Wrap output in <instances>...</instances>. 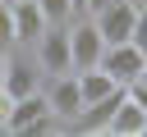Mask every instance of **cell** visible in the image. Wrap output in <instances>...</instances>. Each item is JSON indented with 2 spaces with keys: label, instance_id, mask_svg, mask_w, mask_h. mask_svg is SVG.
Wrapping results in <instances>:
<instances>
[{
  "label": "cell",
  "instance_id": "obj_19",
  "mask_svg": "<svg viewBox=\"0 0 147 137\" xmlns=\"http://www.w3.org/2000/svg\"><path fill=\"white\" fill-rule=\"evenodd\" d=\"M5 5H18V0H5Z\"/></svg>",
  "mask_w": 147,
  "mask_h": 137
},
{
  "label": "cell",
  "instance_id": "obj_6",
  "mask_svg": "<svg viewBox=\"0 0 147 137\" xmlns=\"http://www.w3.org/2000/svg\"><path fill=\"white\" fill-rule=\"evenodd\" d=\"M37 87H41V68H37L32 50H9V59H5V91L9 96H28Z\"/></svg>",
  "mask_w": 147,
  "mask_h": 137
},
{
  "label": "cell",
  "instance_id": "obj_17",
  "mask_svg": "<svg viewBox=\"0 0 147 137\" xmlns=\"http://www.w3.org/2000/svg\"><path fill=\"white\" fill-rule=\"evenodd\" d=\"M5 59H9V55H5V50H0V87H5Z\"/></svg>",
  "mask_w": 147,
  "mask_h": 137
},
{
  "label": "cell",
  "instance_id": "obj_11",
  "mask_svg": "<svg viewBox=\"0 0 147 137\" xmlns=\"http://www.w3.org/2000/svg\"><path fill=\"white\" fill-rule=\"evenodd\" d=\"M37 9L46 14V23H69L74 18V5L69 0H37Z\"/></svg>",
  "mask_w": 147,
  "mask_h": 137
},
{
  "label": "cell",
  "instance_id": "obj_1",
  "mask_svg": "<svg viewBox=\"0 0 147 137\" xmlns=\"http://www.w3.org/2000/svg\"><path fill=\"white\" fill-rule=\"evenodd\" d=\"M32 59H37V68H41L46 78H55V73H74V64H69V27H64V23H51V27L37 37Z\"/></svg>",
  "mask_w": 147,
  "mask_h": 137
},
{
  "label": "cell",
  "instance_id": "obj_7",
  "mask_svg": "<svg viewBox=\"0 0 147 137\" xmlns=\"http://www.w3.org/2000/svg\"><path fill=\"white\" fill-rule=\"evenodd\" d=\"M9 14H14V41H18V50H32L37 37L51 27L46 14L37 9V0H18V5H9Z\"/></svg>",
  "mask_w": 147,
  "mask_h": 137
},
{
  "label": "cell",
  "instance_id": "obj_14",
  "mask_svg": "<svg viewBox=\"0 0 147 137\" xmlns=\"http://www.w3.org/2000/svg\"><path fill=\"white\" fill-rule=\"evenodd\" d=\"M9 110H14V96L0 87V132H5V123H9Z\"/></svg>",
  "mask_w": 147,
  "mask_h": 137
},
{
  "label": "cell",
  "instance_id": "obj_13",
  "mask_svg": "<svg viewBox=\"0 0 147 137\" xmlns=\"http://www.w3.org/2000/svg\"><path fill=\"white\" fill-rule=\"evenodd\" d=\"M142 55H147V9H138V18H133V37H129Z\"/></svg>",
  "mask_w": 147,
  "mask_h": 137
},
{
  "label": "cell",
  "instance_id": "obj_16",
  "mask_svg": "<svg viewBox=\"0 0 147 137\" xmlns=\"http://www.w3.org/2000/svg\"><path fill=\"white\" fill-rule=\"evenodd\" d=\"M69 5H74V18H83V5H87V0H69Z\"/></svg>",
  "mask_w": 147,
  "mask_h": 137
},
{
  "label": "cell",
  "instance_id": "obj_4",
  "mask_svg": "<svg viewBox=\"0 0 147 137\" xmlns=\"http://www.w3.org/2000/svg\"><path fill=\"white\" fill-rule=\"evenodd\" d=\"M133 18H138V5H129V0H110L101 14H92V23H96V32H101L106 46L129 41L133 37Z\"/></svg>",
  "mask_w": 147,
  "mask_h": 137
},
{
  "label": "cell",
  "instance_id": "obj_15",
  "mask_svg": "<svg viewBox=\"0 0 147 137\" xmlns=\"http://www.w3.org/2000/svg\"><path fill=\"white\" fill-rule=\"evenodd\" d=\"M106 5H110V0H87V5H83V18H92V14H101Z\"/></svg>",
  "mask_w": 147,
  "mask_h": 137
},
{
  "label": "cell",
  "instance_id": "obj_2",
  "mask_svg": "<svg viewBox=\"0 0 147 137\" xmlns=\"http://www.w3.org/2000/svg\"><path fill=\"white\" fill-rule=\"evenodd\" d=\"M64 27H69V64H74V73L96 68V59H101V50H106L96 23H92V18H69Z\"/></svg>",
  "mask_w": 147,
  "mask_h": 137
},
{
  "label": "cell",
  "instance_id": "obj_8",
  "mask_svg": "<svg viewBox=\"0 0 147 137\" xmlns=\"http://www.w3.org/2000/svg\"><path fill=\"white\" fill-rule=\"evenodd\" d=\"M119 100H124V87H115V91L101 96V100H87V105L78 110V119L69 123V132H106V128H110V114H115Z\"/></svg>",
  "mask_w": 147,
  "mask_h": 137
},
{
  "label": "cell",
  "instance_id": "obj_3",
  "mask_svg": "<svg viewBox=\"0 0 147 137\" xmlns=\"http://www.w3.org/2000/svg\"><path fill=\"white\" fill-rule=\"evenodd\" d=\"M46 105H51V114L69 128L74 119H78V110H83V91H78V78L74 73H55V78H46Z\"/></svg>",
  "mask_w": 147,
  "mask_h": 137
},
{
  "label": "cell",
  "instance_id": "obj_9",
  "mask_svg": "<svg viewBox=\"0 0 147 137\" xmlns=\"http://www.w3.org/2000/svg\"><path fill=\"white\" fill-rule=\"evenodd\" d=\"M106 132H110V137H147V105H138V100L124 91V100L115 105Z\"/></svg>",
  "mask_w": 147,
  "mask_h": 137
},
{
  "label": "cell",
  "instance_id": "obj_18",
  "mask_svg": "<svg viewBox=\"0 0 147 137\" xmlns=\"http://www.w3.org/2000/svg\"><path fill=\"white\" fill-rule=\"evenodd\" d=\"M129 5H138V9H147V0H129Z\"/></svg>",
  "mask_w": 147,
  "mask_h": 137
},
{
  "label": "cell",
  "instance_id": "obj_5",
  "mask_svg": "<svg viewBox=\"0 0 147 137\" xmlns=\"http://www.w3.org/2000/svg\"><path fill=\"white\" fill-rule=\"evenodd\" d=\"M142 64H147V55H142L133 41H115V46H106V50H101V59H96V68H106V73H110V82H119V87H124Z\"/></svg>",
  "mask_w": 147,
  "mask_h": 137
},
{
  "label": "cell",
  "instance_id": "obj_12",
  "mask_svg": "<svg viewBox=\"0 0 147 137\" xmlns=\"http://www.w3.org/2000/svg\"><path fill=\"white\" fill-rule=\"evenodd\" d=\"M0 50L9 55V50H18V41H14V14H9V5L0 0Z\"/></svg>",
  "mask_w": 147,
  "mask_h": 137
},
{
  "label": "cell",
  "instance_id": "obj_10",
  "mask_svg": "<svg viewBox=\"0 0 147 137\" xmlns=\"http://www.w3.org/2000/svg\"><path fill=\"white\" fill-rule=\"evenodd\" d=\"M78 78V91H83V105L87 100H101V96H110L119 82H110V73L106 68H83V73H74Z\"/></svg>",
  "mask_w": 147,
  "mask_h": 137
}]
</instances>
